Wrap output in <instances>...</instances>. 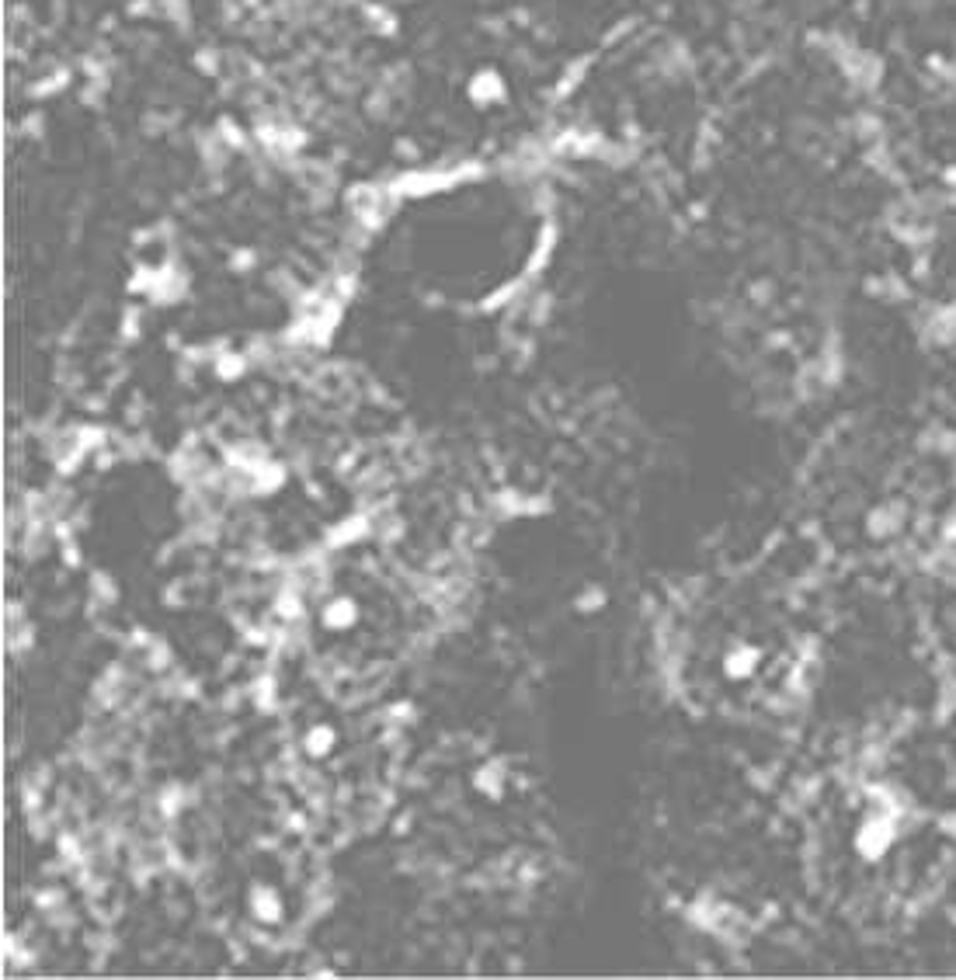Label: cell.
<instances>
[{"label":"cell","instance_id":"obj_1","mask_svg":"<svg viewBox=\"0 0 956 980\" xmlns=\"http://www.w3.org/2000/svg\"><path fill=\"white\" fill-rule=\"evenodd\" d=\"M203 887L237 936L282 946L307 928L320 897V866L296 827L258 807L216 811L203 835Z\"/></svg>","mask_w":956,"mask_h":980},{"label":"cell","instance_id":"obj_2","mask_svg":"<svg viewBox=\"0 0 956 980\" xmlns=\"http://www.w3.org/2000/svg\"><path fill=\"white\" fill-rule=\"evenodd\" d=\"M282 759L299 800L338 824L383 811L393 783V744L380 716L327 678H304L282 702Z\"/></svg>","mask_w":956,"mask_h":980},{"label":"cell","instance_id":"obj_3","mask_svg":"<svg viewBox=\"0 0 956 980\" xmlns=\"http://www.w3.org/2000/svg\"><path fill=\"white\" fill-rule=\"evenodd\" d=\"M299 609L310 661L341 689L397 668L418 633L408 588L369 557L331 560L307 585Z\"/></svg>","mask_w":956,"mask_h":980},{"label":"cell","instance_id":"obj_4","mask_svg":"<svg viewBox=\"0 0 956 980\" xmlns=\"http://www.w3.org/2000/svg\"><path fill=\"white\" fill-rule=\"evenodd\" d=\"M671 668L702 710L762 706L787 674V637L765 601L744 591L702 595L675 616Z\"/></svg>","mask_w":956,"mask_h":980}]
</instances>
